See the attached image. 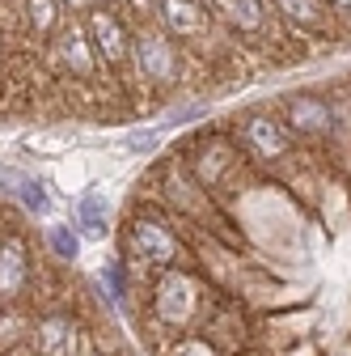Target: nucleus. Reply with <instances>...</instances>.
Returning <instances> with one entry per match:
<instances>
[{
    "label": "nucleus",
    "instance_id": "obj_19",
    "mask_svg": "<svg viewBox=\"0 0 351 356\" xmlns=\"http://www.w3.org/2000/svg\"><path fill=\"white\" fill-rule=\"evenodd\" d=\"M106 5H114V0H106Z\"/></svg>",
    "mask_w": 351,
    "mask_h": 356
},
{
    "label": "nucleus",
    "instance_id": "obj_6",
    "mask_svg": "<svg viewBox=\"0 0 351 356\" xmlns=\"http://www.w3.org/2000/svg\"><path fill=\"white\" fill-rule=\"evenodd\" d=\"M157 309L165 323H187L195 314V284L178 272H169L161 284H157Z\"/></svg>",
    "mask_w": 351,
    "mask_h": 356
},
{
    "label": "nucleus",
    "instance_id": "obj_3",
    "mask_svg": "<svg viewBox=\"0 0 351 356\" xmlns=\"http://www.w3.org/2000/svg\"><path fill=\"white\" fill-rule=\"evenodd\" d=\"M241 145L262 161H275L288 153V127L271 115H246L241 119Z\"/></svg>",
    "mask_w": 351,
    "mask_h": 356
},
{
    "label": "nucleus",
    "instance_id": "obj_18",
    "mask_svg": "<svg viewBox=\"0 0 351 356\" xmlns=\"http://www.w3.org/2000/svg\"><path fill=\"white\" fill-rule=\"evenodd\" d=\"M68 5H72V9H80V5H85V0H68Z\"/></svg>",
    "mask_w": 351,
    "mask_h": 356
},
{
    "label": "nucleus",
    "instance_id": "obj_15",
    "mask_svg": "<svg viewBox=\"0 0 351 356\" xmlns=\"http://www.w3.org/2000/svg\"><path fill=\"white\" fill-rule=\"evenodd\" d=\"M173 356H216V352H212V348H203V343H182Z\"/></svg>",
    "mask_w": 351,
    "mask_h": 356
},
{
    "label": "nucleus",
    "instance_id": "obj_12",
    "mask_svg": "<svg viewBox=\"0 0 351 356\" xmlns=\"http://www.w3.org/2000/svg\"><path fill=\"white\" fill-rule=\"evenodd\" d=\"M47 242H51V250H55L60 259H72V254L80 250L76 234H72V229H64V225H47Z\"/></svg>",
    "mask_w": 351,
    "mask_h": 356
},
{
    "label": "nucleus",
    "instance_id": "obj_5",
    "mask_svg": "<svg viewBox=\"0 0 351 356\" xmlns=\"http://www.w3.org/2000/svg\"><path fill=\"white\" fill-rule=\"evenodd\" d=\"M89 38H94V51L106 60V64H123L127 60V30H123V22L110 13V9H98L94 17H89Z\"/></svg>",
    "mask_w": 351,
    "mask_h": 356
},
{
    "label": "nucleus",
    "instance_id": "obj_8",
    "mask_svg": "<svg viewBox=\"0 0 351 356\" xmlns=\"http://www.w3.org/2000/svg\"><path fill=\"white\" fill-rule=\"evenodd\" d=\"M30 276V259H26V242L22 238H5L0 242V297L22 293Z\"/></svg>",
    "mask_w": 351,
    "mask_h": 356
},
{
    "label": "nucleus",
    "instance_id": "obj_9",
    "mask_svg": "<svg viewBox=\"0 0 351 356\" xmlns=\"http://www.w3.org/2000/svg\"><path fill=\"white\" fill-rule=\"evenodd\" d=\"M60 51H64V64L72 68V72H94V47H89V30L85 26H68L64 34H60Z\"/></svg>",
    "mask_w": 351,
    "mask_h": 356
},
{
    "label": "nucleus",
    "instance_id": "obj_16",
    "mask_svg": "<svg viewBox=\"0 0 351 356\" xmlns=\"http://www.w3.org/2000/svg\"><path fill=\"white\" fill-rule=\"evenodd\" d=\"M330 5H334L339 13H347V17H351V0H330Z\"/></svg>",
    "mask_w": 351,
    "mask_h": 356
},
{
    "label": "nucleus",
    "instance_id": "obj_10",
    "mask_svg": "<svg viewBox=\"0 0 351 356\" xmlns=\"http://www.w3.org/2000/svg\"><path fill=\"white\" fill-rule=\"evenodd\" d=\"M72 348V323L68 318H47L38 327V352L42 356H68Z\"/></svg>",
    "mask_w": 351,
    "mask_h": 356
},
{
    "label": "nucleus",
    "instance_id": "obj_1",
    "mask_svg": "<svg viewBox=\"0 0 351 356\" xmlns=\"http://www.w3.org/2000/svg\"><path fill=\"white\" fill-rule=\"evenodd\" d=\"M136 64H140V72L148 76V81H157V85H169L173 76H178V51H173V42H169V34H161V30H140L136 34Z\"/></svg>",
    "mask_w": 351,
    "mask_h": 356
},
{
    "label": "nucleus",
    "instance_id": "obj_13",
    "mask_svg": "<svg viewBox=\"0 0 351 356\" xmlns=\"http://www.w3.org/2000/svg\"><path fill=\"white\" fill-rule=\"evenodd\" d=\"M17 195H22V204H26L30 212H38V216L47 212V191H42L38 183H30L26 174H22V183H17Z\"/></svg>",
    "mask_w": 351,
    "mask_h": 356
},
{
    "label": "nucleus",
    "instance_id": "obj_4",
    "mask_svg": "<svg viewBox=\"0 0 351 356\" xmlns=\"http://www.w3.org/2000/svg\"><path fill=\"white\" fill-rule=\"evenodd\" d=\"M284 123L292 131H305V136H326L334 127V111L318 94H292L288 106H284Z\"/></svg>",
    "mask_w": 351,
    "mask_h": 356
},
{
    "label": "nucleus",
    "instance_id": "obj_14",
    "mask_svg": "<svg viewBox=\"0 0 351 356\" xmlns=\"http://www.w3.org/2000/svg\"><path fill=\"white\" fill-rule=\"evenodd\" d=\"M30 17H34L38 30H51L55 26V5L51 0H30Z\"/></svg>",
    "mask_w": 351,
    "mask_h": 356
},
{
    "label": "nucleus",
    "instance_id": "obj_17",
    "mask_svg": "<svg viewBox=\"0 0 351 356\" xmlns=\"http://www.w3.org/2000/svg\"><path fill=\"white\" fill-rule=\"evenodd\" d=\"M131 5H136L140 13H148V9H153V0H131Z\"/></svg>",
    "mask_w": 351,
    "mask_h": 356
},
{
    "label": "nucleus",
    "instance_id": "obj_7",
    "mask_svg": "<svg viewBox=\"0 0 351 356\" xmlns=\"http://www.w3.org/2000/svg\"><path fill=\"white\" fill-rule=\"evenodd\" d=\"M153 9L169 34H199L207 26V9L199 0H153Z\"/></svg>",
    "mask_w": 351,
    "mask_h": 356
},
{
    "label": "nucleus",
    "instance_id": "obj_2",
    "mask_svg": "<svg viewBox=\"0 0 351 356\" xmlns=\"http://www.w3.org/2000/svg\"><path fill=\"white\" fill-rule=\"evenodd\" d=\"M127 246L136 250V259H148V263H173L178 259V242L173 234L153 216H131L127 225Z\"/></svg>",
    "mask_w": 351,
    "mask_h": 356
},
{
    "label": "nucleus",
    "instance_id": "obj_11",
    "mask_svg": "<svg viewBox=\"0 0 351 356\" xmlns=\"http://www.w3.org/2000/svg\"><path fill=\"white\" fill-rule=\"evenodd\" d=\"M275 5H280L292 22H300V26H322V22H326V13H322L318 0H275Z\"/></svg>",
    "mask_w": 351,
    "mask_h": 356
}]
</instances>
